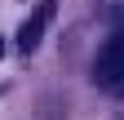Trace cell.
<instances>
[{"label":"cell","instance_id":"6da1fadb","mask_svg":"<svg viewBox=\"0 0 124 120\" xmlns=\"http://www.w3.org/2000/svg\"><path fill=\"white\" fill-rule=\"evenodd\" d=\"M98 85L106 94H124V27L106 40V49L98 58Z\"/></svg>","mask_w":124,"mask_h":120},{"label":"cell","instance_id":"7a4b0ae2","mask_svg":"<svg viewBox=\"0 0 124 120\" xmlns=\"http://www.w3.org/2000/svg\"><path fill=\"white\" fill-rule=\"evenodd\" d=\"M49 18H53V0H44V5L36 9V18L22 22V31H18V49H22V53H31V49L40 44V31H44V22H49Z\"/></svg>","mask_w":124,"mask_h":120},{"label":"cell","instance_id":"3957f363","mask_svg":"<svg viewBox=\"0 0 124 120\" xmlns=\"http://www.w3.org/2000/svg\"><path fill=\"white\" fill-rule=\"evenodd\" d=\"M106 5V13H124V0H102Z\"/></svg>","mask_w":124,"mask_h":120}]
</instances>
